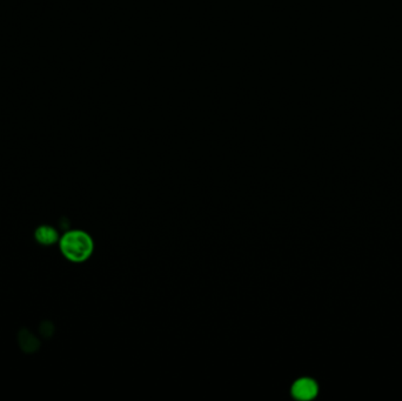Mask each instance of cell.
I'll list each match as a JSON object with an SVG mask.
<instances>
[{
  "instance_id": "cell-1",
  "label": "cell",
  "mask_w": 402,
  "mask_h": 401,
  "mask_svg": "<svg viewBox=\"0 0 402 401\" xmlns=\"http://www.w3.org/2000/svg\"><path fill=\"white\" fill-rule=\"evenodd\" d=\"M59 250L68 262L81 264L91 258L94 251V242L88 232L71 230L65 232L59 239Z\"/></svg>"
},
{
  "instance_id": "cell-2",
  "label": "cell",
  "mask_w": 402,
  "mask_h": 401,
  "mask_svg": "<svg viewBox=\"0 0 402 401\" xmlns=\"http://www.w3.org/2000/svg\"><path fill=\"white\" fill-rule=\"evenodd\" d=\"M291 393L297 400H312L318 394V385L314 380H312L310 378H303L293 384Z\"/></svg>"
},
{
  "instance_id": "cell-3",
  "label": "cell",
  "mask_w": 402,
  "mask_h": 401,
  "mask_svg": "<svg viewBox=\"0 0 402 401\" xmlns=\"http://www.w3.org/2000/svg\"><path fill=\"white\" fill-rule=\"evenodd\" d=\"M58 231L51 225H40L34 231V240L43 246H52L59 242Z\"/></svg>"
}]
</instances>
